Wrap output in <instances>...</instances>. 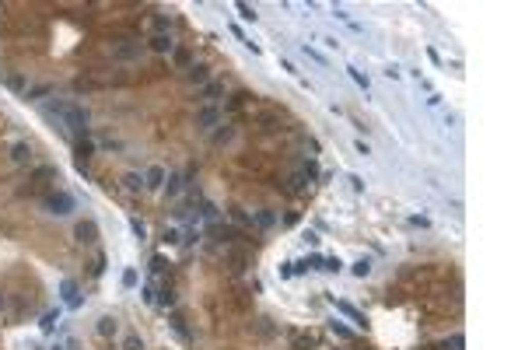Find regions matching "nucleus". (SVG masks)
I'll use <instances>...</instances> for the list:
<instances>
[{
	"mask_svg": "<svg viewBox=\"0 0 525 350\" xmlns=\"http://www.w3.org/2000/svg\"><path fill=\"white\" fill-rule=\"evenodd\" d=\"M88 109L84 105H77V102H67L63 105V116H60V130L63 133H81V137H88Z\"/></svg>",
	"mask_w": 525,
	"mask_h": 350,
	"instance_id": "obj_1",
	"label": "nucleus"
},
{
	"mask_svg": "<svg viewBox=\"0 0 525 350\" xmlns=\"http://www.w3.org/2000/svg\"><path fill=\"white\" fill-rule=\"evenodd\" d=\"M42 207L49 210L53 217H67V214H74V207H77V200L67 193V189H53V193L42 200Z\"/></svg>",
	"mask_w": 525,
	"mask_h": 350,
	"instance_id": "obj_2",
	"label": "nucleus"
},
{
	"mask_svg": "<svg viewBox=\"0 0 525 350\" xmlns=\"http://www.w3.org/2000/svg\"><path fill=\"white\" fill-rule=\"evenodd\" d=\"M217 123H221V109H217V105H203V109L196 112V130H203V133L214 130Z\"/></svg>",
	"mask_w": 525,
	"mask_h": 350,
	"instance_id": "obj_3",
	"label": "nucleus"
},
{
	"mask_svg": "<svg viewBox=\"0 0 525 350\" xmlns=\"http://www.w3.org/2000/svg\"><path fill=\"white\" fill-rule=\"evenodd\" d=\"M60 298H63L70 308H81V301H84V298H81V287H77V280H74V277H67V280L60 284Z\"/></svg>",
	"mask_w": 525,
	"mask_h": 350,
	"instance_id": "obj_4",
	"label": "nucleus"
},
{
	"mask_svg": "<svg viewBox=\"0 0 525 350\" xmlns=\"http://www.w3.org/2000/svg\"><path fill=\"white\" fill-rule=\"evenodd\" d=\"M144 53V46L140 42H119L116 49H112V60H119V63H130V60H137Z\"/></svg>",
	"mask_w": 525,
	"mask_h": 350,
	"instance_id": "obj_5",
	"label": "nucleus"
},
{
	"mask_svg": "<svg viewBox=\"0 0 525 350\" xmlns=\"http://www.w3.org/2000/svg\"><path fill=\"white\" fill-rule=\"evenodd\" d=\"M165 179H168V172H165L161 165H151V168L144 172V189H161Z\"/></svg>",
	"mask_w": 525,
	"mask_h": 350,
	"instance_id": "obj_6",
	"label": "nucleus"
},
{
	"mask_svg": "<svg viewBox=\"0 0 525 350\" xmlns=\"http://www.w3.org/2000/svg\"><path fill=\"white\" fill-rule=\"evenodd\" d=\"M74 238H77L81 245H91V242L98 238V224L95 221H81L77 228H74Z\"/></svg>",
	"mask_w": 525,
	"mask_h": 350,
	"instance_id": "obj_7",
	"label": "nucleus"
},
{
	"mask_svg": "<svg viewBox=\"0 0 525 350\" xmlns=\"http://www.w3.org/2000/svg\"><path fill=\"white\" fill-rule=\"evenodd\" d=\"M91 154H95V144H91L88 137L74 144V161H77V168H81V172H84V165H88V158H91Z\"/></svg>",
	"mask_w": 525,
	"mask_h": 350,
	"instance_id": "obj_8",
	"label": "nucleus"
},
{
	"mask_svg": "<svg viewBox=\"0 0 525 350\" xmlns=\"http://www.w3.org/2000/svg\"><path fill=\"white\" fill-rule=\"evenodd\" d=\"M333 305H336V312H343V315H347V319H350V322H354V326H361V329H364V326H368V319H364V315H361V312L354 308V305H350V301H336V298H333Z\"/></svg>",
	"mask_w": 525,
	"mask_h": 350,
	"instance_id": "obj_9",
	"label": "nucleus"
},
{
	"mask_svg": "<svg viewBox=\"0 0 525 350\" xmlns=\"http://www.w3.org/2000/svg\"><path fill=\"white\" fill-rule=\"evenodd\" d=\"M221 95H224V84H221V81H207L203 91H200V102H203V105H214Z\"/></svg>",
	"mask_w": 525,
	"mask_h": 350,
	"instance_id": "obj_10",
	"label": "nucleus"
},
{
	"mask_svg": "<svg viewBox=\"0 0 525 350\" xmlns=\"http://www.w3.org/2000/svg\"><path fill=\"white\" fill-rule=\"evenodd\" d=\"M11 161H14V165H32V147H28L25 140L11 144Z\"/></svg>",
	"mask_w": 525,
	"mask_h": 350,
	"instance_id": "obj_11",
	"label": "nucleus"
},
{
	"mask_svg": "<svg viewBox=\"0 0 525 350\" xmlns=\"http://www.w3.org/2000/svg\"><path fill=\"white\" fill-rule=\"evenodd\" d=\"M95 329H98V336H102V340H112V336H116V333H119V322H116V319H112V315H102V319H98V326H95Z\"/></svg>",
	"mask_w": 525,
	"mask_h": 350,
	"instance_id": "obj_12",
	"label": "nucleus"
},
{
	"mask_svg": "<svg viewBox=\"0 0 525 350\" xmlns=\"http://www.w3.org/2000/svg\"><path fill=\"white\" fill-rule=\"evenodd\" d=\"M154 53H175V42H172V35L165 32V35H151V42H147Z\"/></svg>",
	"mask_w": 525,
	"mask_h": 350,
	"instance_id": "obj_13",
	"label": "nucleus"
},
{
	"mask_svg": "<svg viewBox=\"0 0 525 350\" xmlns=\"http://www.w3.org/2000/svg\"><path fill=\"white\" fill-rule=\"evenodd\" d=\"M182 186H186V182H182V175L172 172L168 179H165V186H161V189H165V196H172V200H175V196L182 193Z\"/></svg>",
	"mask_w": 525,
	"mask_h": 350,
	"instance_id": "obj_14",
	"label": "nucleus"
},
{
	"mask_svg": "<svg viewBox=\"0 0 525 350\" xmlns=\"http://www.w3.org/2000/svg\"><path fill=\"white\" fill-rule=\"evenodd\" d=\"M123 186H126V193H144V175H140V172H126V175H123Z\"/></svg>",
	"mask_w": 525,
	"mask_h": 350,
	"instance_id": "obj_15",
	"label": "nucleus"
},
{
	"mask_svg": "<svg viewBox=\"0 0 525 350\" xmlns=\"http://www.w3.org/2000/svg\"><path fill=\"white\" fill-rule=\"evenodd\" d=\"M207 81H210V70H207L203 63H193V67H189V84H200V88H203Z\"/></svg>",
	"mask_w": 525,
	"mask_h": 350,
	"instance_id": "obj_16",
	"label": "nucleus"
},
{
	"mask_svg": "<svg viewBox=\"0 0 525 350\" xmlns=\"http://www.w3.org/2000/svg\"><path fill=\"white\" fill-rule=\"evenodd\" d=\"M252 224L259 228V231H266V228H273V224H277V217H273V210H259V214L252 217Z\"/></svg>",
	"mask_w": 525,
	"mask_h": 350,
	"instance_id": "obj_17",
	"label": "nucleus"
},
{
	"mask_svg": "<svg viewBox=\"0 0 525 350\" xmlns=\"http://www.w3.org/2000/svg\"><path fill=\"white\" fill-rule=\"evenodd\" d=\"M347 74H350V81H354L361 91H368V88H371V81H368V74H364V70H357V67H347Z\"/></svg>",
	"mask_w": 525,
	"mask_h": 350,
	"instance_id": "obj_18",
	"label": "nucleus"
},
{
	"mask_svg": "<svg viewBox=\"0 0 525 350\" xmlns=\"http://www.w3.org/2000/svg\"><path fill=\"white\" fill-rule=\"evenodd\" d=\"M4 84H7L11 91H18V95H25V91H28V84H25V77H21V74H7V77H4Z\"/></svg>",
	"mask_w": 525,
	"mask_h": 350,
	"instance_id": "obj_19",
	"label": "nucleus"
},
{
	"mask_svg": "<svg viewBox=\"0 0 525 350\" xmlns=\"http://www.w3.org/2000/svg\"><path fill=\"white\" fill-rule=\"evenodd\" d=\"M49 91H53V84H39V88H28V91H25V98H28V102H42Z\"/></svg>",
	"mask_w": 525,
	"mask_h": 350,
	"instance_id": "obj_20",
	"label": "nucleus"
},
{
	"mask_svg": "<svg viewBox=\"0 0 525 350\" xmlns=\"http://www.w3.org/2000/svg\"><path fill=\"white\" fill-rule=\"evenodd\" d=\"M56 322H60V308H49L46 315H42V322H39V326H42V333H49L53 326H56Z\"/></svg>",
	"mask_w": 525,
	"mask_h": 350,
	"instance_id": "obj_21",
	"label": "nucleus"
},
{
	"mask_svg": "<svg viewBox=\"0 0 525 350\" xmlns=\"http://www.w3.org/2000/svg\"><path fill=\"white\" fill-rule=\"evenodd\" d=\"M130 231H133L137 238H140V242H144V238H147V224H144V221H140V217H130Z\"/></svg>",
	"mask_w": 525,
	"mask_h": 350,
	"instance_id": "obj_22",
	"label": "nucleus"
},
{
	"mask_svg": "<svg viewBox=\"0 0 525 350\" xmlns=\"http://www.w3.org/2000/svg\"><path fill=\"white\" fill-rule=\"evenodd\" d=\"M137 280H140V277H137V270H133V266H126V270H123V287H126V291H133Z\"/></svg>",
	"mask_w": 525,
	"mask_h": 350,
	"instance_id": "obj_23",
	"label": "nucleus"
},
{
	"mask_svg": "<svg viewBox=\"0 0 525 350\" xmlns=\"http://www.w3.org/2000/svg\"><path fill=\"white\" fill-rule=\"evenodd\" d=\"M235 11L242 21H256V7H249V4H235Z\"/></svg>",
	"mask_w": 525,
	"mask_h": 350,
	"instance_id": "obj_24",
	"label": "nucleus"
},
{
	"mask_svg": "<svg viewBox=\"0 0 525 350\" xmlns=\"http://www.w3.org/2000/svg\"><path fill=\"white\" fill-rule=\"evenodd\" d=\"M301 49H305V56H308V60H315V63H322V67H329V60L322 56V53H319V49H312L308 42H305V46H301Z\"/></svg>",
	"mask_w": 525,
	"mask_h": 350,
	"instance_id": "obj_25",
	"label": "nucleus"
},
{
	"mask_svg": "<svg viewBox=\"0 0 525 350\" xmlns=\"http://www.w3.org/2000/svg\"><path fill=\"white\" fill-rule=\"evenodd\" d=\"M368 273H371V259H357V263H354V277H361V280H364Z\"/></svg>",
	"mask_w": 525,
	"mask_h": 350,
	"instance_id": "obj_26",
	"label": "nucleus"
},
{
	"mask_svg": "<svg viewBox=\"0 0 525 350\" xmlns=\"http://www.w3.org/2000/svg\"><path fill=\"white\" fill-rule=\"evenodd\" d=\"M123 350H144V340H140L137 333H130V336L123 340Z\"/></svg>",
	"mask_w": 525,
	"mask_h": 350,
	"instance_id": "obj_27",
	"label": "nucleus"
},
{
	"mask_svg": "<svg viewBox=\"0 0 525 350\" xmlns=\"http://www.w3.org/2000/svg\"><path fill=\"white\" fill-rule=\"evenodd\" d=\"M172 56H175V67H186V70L193 67V60H189V53H186V49H175Z\"/></svg>",
	"mask_w": 525,
	"mask_h": 350,
	"instance_id": "obj_28",
	"label": "nucleus"
},
{
	"mask_svg": "<svg viewBox=\"0 0 525 350\" xmlns=\"http://www.w3.org/2000/svg\"><path fill=\"white\" fill-rule=\"evenodd\" d=\"M322 270H326V273H340V270H343V263L333 256V259H322Z\"/></svg>",
	"mask_w": 525,
	"mask_h": 350,
	"instance_id": "obj_29",
	"label": "nucleus"
},
{
	"mask_svg": "<svg viewBox=\"0 0 525 350\" xmlns=\"http://www.w3.org/2000/svg\"><path fill=\"white\" fill-rule=\"evenodd\" d=\"M333 333H336L340 340H354V329H347L343 322H333Z\"/></svg>",
	"mask_w": 525,
	"mask_h": 350,
	"instance_id": "obj_30",
	"label": "nucleus"
},
{
	"mask_svg": "<svg viewBox=\"0 0 525 350\" xmlns=\"http://www.w3.org/2000/svg\"><path fill=\"white\" fill-rule=\"evenodd\" d=\"M154 305H161V308H172V305H175V294H172V291H161V298H158Z\"/></svg>",
	"mask_w": 525,
	"mask_h": 350,
	"instance_id": "obj_31",
	"label": "nucleus"
},
{
	"mask_svg": "<svg viewBox=\"0 0 525 350\" xmlns=\"http://www.w3.org/2000/svg\"><path fill=\"white\" fill-rule=\"evenodd\" d=\"M35 179H56V168L53 165H42V168H35Z\"/></svg>",
	"mask_w": 525,
	"mask_h": 350,
	"instance_id": "obj_32",
	"label": "nucleus"
},
{
	"mask_svg": "<svg viewBox=\"0 0 525 350\" xmlns=\"http://www.w3.org/2000/svg\"><path fill=\"white\" fill-rule=\"evenodd\" d=\"M231 137H235V130H231V126H224V130H221V133L214 137V144H228Z\"/></svg>",
	"mask_w": 525,
	"mask_h": 350,
	"instance_id": "obj_33",
	"label": "nucleus"
},
{
	"mask_svg": "<svg viewBox=\"0 0 525 350\" xmlns=\"http://www.w3.org/2000/svg\"><path fill=\"white\" fill-rule=\"evenodd\" d=\"M172 329L179 333L182 340H189V333H186V326H182V319H179V315H175V319H172Z\"/></svg>",
	"mask_w": 525,
	"mask_h": 350,
	"instance_id": "obj_34",
	"label": "nucleus"
},
{
	"mask_svg": "<svg viewBox=\"0 0 525 350\" xmlns=\"http://www.w3.org/2000/svg\"><path fill=\"white\" fill-rule=\"evenodd\" d=\"M140 294H144V301H147V305H154V301H158V291L151 287V284H147V287H144Z\"/></svg>",
	"mask_w": 525,
	"mask_h": 350,
	"instance_id": "obj_35",
	"label": "nucleus"
},
{
	"mask_svg": "<svg viewBox=\"0 0 525 350\" xmlns=\"http://www.w3.org/2000/svg\"><path fill=\"white\" fill-rule=\"evenodd\" d=\"M347 182H350V186H354V189H357V193L364 189V179H361V175H347Z\"/></svg>",
	"mask_w": 525,
	"mask_h": 350,
	"instance_id": "obj_36",
	"label": "nucleus"
},
{
	"mask_svg": "<svg viewBox=\"0 0 525 350\" xmlns=\"http://www.w3.org/2000/svg\"><path fill=\"white\" fill-rule=\"evenodd\" d=\"M301 238H305V242H308V245H312V249H315V245H319V235H315V231H312V228H308V231H305V235H301Z\"/></svg>",
	"mask_w": 525,
	"mask_h": 350,
	"instance_id": "obj_37",
	"label": "nucleus"
},
{
	"mask_svg": "<svg viewBox=\"0 0 525 350\" xmlns=\"http://www.w3.org/2000/svg\"><path fill=\"white\" fill-rule=\"evenodd\" d=\"M354 151H357V154H361V158H364V154H371V147H368V144H364V140H357V144H354Z\"/></svg>",
	"mask_w": 525,
	"mask_h": 350,
	"instance_id": "obj_38",
	"label": "nucleus"
},
{
	"mask_svg": "<svg viewBox=\"0 0 525 350\" xmlns=\"http://www.w3.org/2000/svg\"><path fill=\"white\" fill-rule=\"evenodd\" d=\"M151 270H154V273L165 270V259H161V256H154V259H151Z\"/></svg>",
	"mask_w": 525,
	"mask_h": 350,
	"instance_id": "obj_39",
	"label": "nucleus"
},
{
	"mask_svg": "<svg viewBox=\"0 0 525 350\" xmlns=\"http://www.w3.org/2000/svg\"><path fill=\"white\" fill-rule=\"evenodd\" d=\"M410 224H413V228H427L431 221H427V217H410Z\"/></svg>",
	"mask_w": 525,
	"mask_h": 350,
	"instance_id": "obj_40",
	"label": "nucleus"
},
{
	"mask_svg": "<svg viewBox=\"0 0 525 350\" xmlns=\"http://www.w3.org/2000/svg\"><path fill=\"white\" fill-rule=\"evenodd\" d=\"M165 242H168V245H175V242H179V231H175V228H168V231H165Z\"/></svg>",
	"mask_w": 525,
	"mask_h": 350,
	"instance_id": "obj_41",
	"label": "nucleus"
},
{
	"mask_svg": "<svg viewBox=\"0 0 525 350\" xmlns=\"http://www.w3.org/2000/svg\"><path fill=\"white\" fill-rule=\"evenodd\" d=\"M63 350H84V343H81V340H74V336H70V340H67V347H63Z\"/></svg>",
	"mask_w": 525,
	"mask_h": 350,
	"instance_id": "obj_42",
	"label": "nucleus"
},
{
	"mask_svg": "<svg viewBox=\"0 0 525 350\" xmlns=\"http://www.w3.org/2000/svg\"><path fill=\"white\" fill-rule=\"evenodd\" d=\"M280 277H284V280H287V277H294V266H291V263H284V266H280Z\"/></svg>",
	"mask_w": 525,
	"mask_h": 350,
	"instance_id": "obj_43",
	"label": "nucleus"
},
{
	"mask_svg": "<svg viewBox=\"0 0 525 350\" xmlns=\"http://www.w3.org/2000/svg\"><path fill=\"white\" fill-rule=\"evenodd\" d=\"M102 270H105V256L98 252V256H95V273H102Z\"/></svg>",
	"mask_w": 525,
	"mask_h": 350,
	"instance_id": "obj_44",
	"label": "nucleus"
},
{
	"mask_svg": "<svg viewBox=\"0 0 525 350\" xmlns=\"http://www.w3.org/2000/svg\"><path fill=\"white\" fill-rule=\"evenodd\" d=\"M0 308H4V294H0Z\"/></svg>",
	"mask_w": 525,
	"mask_h": 350,
	"instance_id": "obj_45",
	"label": "nucleus"
},
{
	"mask_svg": "<svg viewBox=\"0 0 525 350\" xmlns=\"http://www.w3.org/2000/svg\"><path fill=\"white\" fill-rule=\"evenodd\" d=\"M53 350H63V347H53Z\"/></svg>",
	"mask_w": 525,
	"mask_h": 350,
	"instance_id": "obj_46",
	"label": "nucleus"
}]
</instances>
